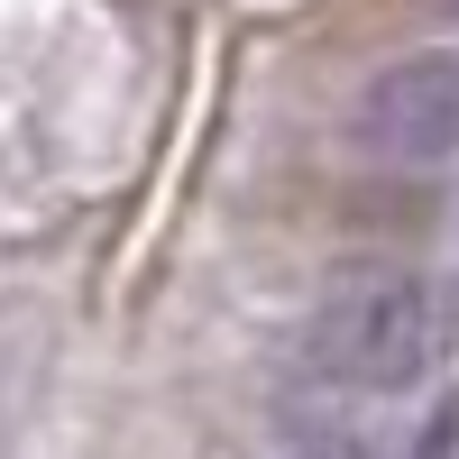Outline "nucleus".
<instances>
[{"label":"nucleus","mask_w":459,"mask_h":459,"mask_svg":"<svg viewBox=\"0 0 459 459\" xmlns=\"http://www.w3.org/2000/svg\"><path fill=\"white\" fill-rule=\"evenodd\" d=\"M450 10H459V0H450Z\"/></svg>","instance_id":"3"},{"label":"nucleus","mask_w":459,"mask_h":459,"mask_svg":"<svg viewBox=\"0 0 459 459\" xmlns=\"http://www.w3.org/2000/svg\"><path fill=\"white\" fill-rule=\"evenodd\" d=\"M350 138L386 166H432L459 147V47L404 56L350 101Z\"/></svg>","instance_id":"2"},{"label":"nucleus","mask_w":459,"mask_h":459,"mask_svg":"<svg viewBox=\"0 0 459 459\" xmlns=\"http://www.w3.org/2000/svg\"><path fill=\"white\" fill-rule=\"evenodd\" d=\"M450 359V294L404 257H340L313 294V368L350 395H413Z\"/></svg>","instance_id":"1"}]
</instances>
